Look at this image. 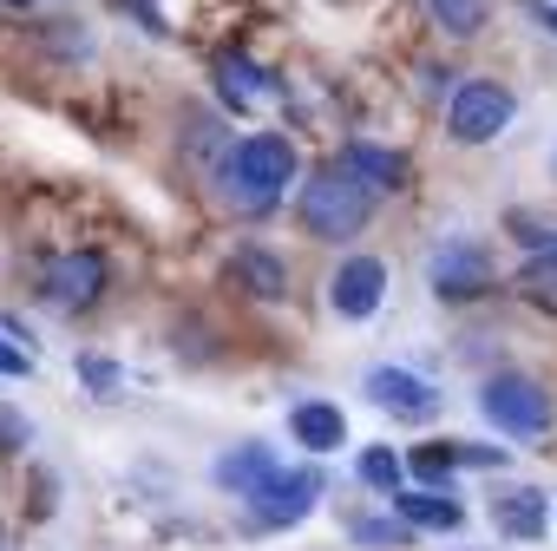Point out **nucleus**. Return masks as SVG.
Wrapping results in <instances>:
<instances>
[{
    "mask_svg": "<svg viewBox=\"0 0 557 551\" xmlns=\"http://www.w3.org/2000/svg\"><path fill=\"white\" fill-rule=\"evenodd\" d=\"M8 8H21V14H27V8H34V0H8Z\"/></svg>",
    "mask_w": 557,
    "mask_h": 551,
    "instance_id": "b1692460",
    "label": "nucleus"
},
{
    "mask_svg": "<svg viewBox=\"0 0 557 551\" xmlns=\"http://www.w3.org/2000/svg\"><path fill=\"white\" fill-rule=\"evenodd\" d=\"M289 427H296V440H302L309 453H335V446L348 440V420H342L335 401H302V407L289 414Z\"/></svg>",
    "mask_w": 557,
    "mask_h": 551,
    "instance_id": "f8f14e48",
    "label": "nucleus"
},
{
    "mask_svg": "<svg viewBox=\"0 0 557 551\" xmlns=\"http://www.w3.org/2000/svg\"><path fill=\"white\" fill-rule=\"evenodd\" d=\"M315 499H322V473H315V466H296V473L275 466V473L249 492V505H256L262 525H302V518L315 512Z\"/></svg>",
    "mask_w": 557,
    "mask_h": 551,
    "instance_id": "423d86ee",
    "label": "nucleus"
},
{
    "mask_svg": "<svg viewBox=\"0 0 557 551\" xmlns=\"http://www.w3.org/2000/svg\"><path fill=\"white\" fill-rule=\"evenodd\" d=\"M296 177V145L256 132L230 151V197H243V210H262L269 197H283V184Z\"/></svg>",
    "mask_w": 557,
    "mask_h": 551,
    "instance_id": "f03ea898",
    "label": "nucleus"
},
{
    "mask_svg": "<svg viewBox=\"0 0 557 551\" xmlns=\"http://www.w3.org/2000/svg\"><path fill=\"white\" fill-rule=\"evenodd\" d=\"M216 79H223V99H230V106H256V99L269 93L249 60H216Z\"/></svg>",
    "mask_w": 557,
    "mask_h": 551,
    "instance_id": "f3484780",
    "label": "nucleus"
},
{
    "mask_svg": "<svg viewBox=\"0 0 557 551\" xmlns=\"http://www.w3.org/2000/svg\"><path fill=\"white\" fill-rule=\"evenodd\" d=\"M479 407H485V420L498 433H544L550 427V394L531 375H492L485 394H479Z\"/></svg>",
    "mask_w": 557,
    "mask_h": 551,
    "instance_id": "20e7f679",
    "label": "nucleus"
},
{
    "mask_svg": "<svg viewBox=\"0 0 557 551\" xmlns=\"http://www.w3.org/2000/svg\"><path fill=\"white\" fill-rule=\"evenodd\" d=\"M550 27H557V14H550Z\"/></svg>",
    "mask_w": 557,
    "mask_h": 551,
    "instance_id": "393cba45",
    "label": "nucleus"
},
{
    "mask_svg": "<svg viewBox=\"0 0 557 551\" xmlns=\"http://www.w3.org/2000/svg\"><path fill=\"white\" fill-rule=\"evenodd\" d=\"M518 290H531V296H557V262H550V256H531V262L518 269Z\"/></svg>",
    "mask_w": 557,
    "mask_h": 551,
    "instance_id": "aec40b11",
    "label": "nucleus"
},
{
    "mask_svg": "<svg viewBox=\"0 0 557 551\" xmlns=\"http://www.w3.org/2000/svg\"><path fill=\"white\" fill-rule=\"evenodd\" d=\"M269 473H275L269 446H236V453H223V460H216V479H223V486H236L243 499H249V492H256Z\"/></svg>",
    "mask_w": 557,
    "mask_h": 551,
    "instance_id": "2eb2a0df",
    "label": "nucleus"
},
{
    "mask_svg": "<svg viewBox=\"0 0 557 551\" xmlns=\"http://www.w3.org/2000/svg\"><path fill=\"white\" fill-rule=\"evenodd\" d=\"M368 210H374V191H368L342 158L322 164V171L302 184V223H309V236H322V243L355 236V230L368 223Z\"/></svg>",
    "mask_w": 557,
    "mask_h": 551,
    "instance_id": "f257e3e1",
    "label": "nucleus"
},
{
    "mask_svg": "<svg viewBox=\"0 0 557 551\" xmlns=\"http://www.w3.org/2000/svg\"><path fill=\"white\" fill-rule=\"evenodd\" d=\"M361 479L381 486V492H400V460H394L387 446H368V453H361Z\"/></svg>",
    "mask_w": 557,
    "mask_h": 551,
    "instance_id": "6ab92c4d",
    "label": "nucleus"
},
{
    "mask_svg": "<svg viewBox=\"0 0 557 551\" xmlns=\"http://www.w3.org/2000/svg\"><path fill=\"white\" fill-rule=\"evenodd\" d=\"M394 512H400V525H433V531L466 525V505L453 492H394Z\"/></svg>",
    "mask_w": 557,
    "mask_h": 551,
    "instance_id": "ddd939ff",
    "label": "nucleus"
},
{
    "mask_svg": "<svg viewBox=\"0 0 557 551\" xmlns=\"http://www.w3.org/2000/svg\"><path fill=\"white\" fill-rule=\"evenodd\" d=\"M368 394H374V407H387L400 420H433L440 414V394L420 375H407V368H374L368 375Z\"/></svg>",
    "mask_w": 557,
    "mask_h": 551,
    "instance_id": "1a4fd4ad",
    "label": "nucleus"
},
{
    "mask_svg": "<svg viewBox=\"0 0 557 551\" xmlns=\"http://www.w3.org/2000/svg\"><path fill=\"white\" fill-rule=\"evenodd\" d=\"M0 375H34V355H27V348H14L8 335H0Z\"/></svg>",
    "mask_w": 557,
    "mask_h": 551,
    "instance_id": "4be33fe9",
    "label": "nucleus"
},
{
    "mask_svg": "<svg viewBox=\"0 0 557 551\" xmlns=\"http://www.w3.org/2000/svg\"><path fill=\"white\" fill-rule=\"evenodd\" d=\"M426 14L453 34V40H472L485 27V0H426Z\"/></svg>",
    "mask_w": 557,
    "mask_h": 551,
    "instance_id": "dca6fc26",
    "label": "nucleus"
},
{
    "mask_svg": "<svg viewBox=\"0 0 557 551\" xmlns=\"http://www.w3.org/2000/svg\"><path fill=\"white\" fill-rule=\"evenodd\" d=\"M426 276H433V290H440L446 303H472V296L492 290V256H485V243L459 236V243H440V249H433Z\"/></svg>",
    "mask_w": 557,
    "mask_h": 551,
    "instance_id": "39448f33",
    "label": "nucleus"
},
{
    "mask_svg": "<svg viewBox=\"0 0 557 551\" xmlns=\"http://www.w3.org/2000/svg\"><path fill=\"white\" fill-rule=\"evenodd\" d=\"M342 164H348L368 191H400V177H407V164H400L394 151H374V145H348Z\"/></svg>",
    "mask_w": 557,
    "mask_h": 551,
    "instance_id": "4468645a",
    "label": "nucleus"
},
{
    "mask_svg": "<svg viewBox=\"0 0 557 551\" xmlns=\"http://www.w3.org/2000/svg\"><path fill=\"white\" fill-rule=\"evenodd\" d=\"M492 518H498L505 531L531 538V531L544 525V499H537V492H511V499H498V505H492Z\"/></svg>",
    "mask_w": 557,
    "mask_h": 551,
    "instance_id": "a211bd4d",
    "label": "nucleus"
},
{
    "mask_svg": "<svg viewBox=\"0 0 557 551\" xmlns=\"http://www.w3.org/2000/svg\"><path fill=\"white\" fill-rule=\"evenodd\" d=\"M106 296V256L99 249H73L47 269V303L53 309H92Z\"/></svg>",
    "mask_w": 557,
    "mask_h": 551,
    "instance_id": "6e6552de",
    "label": "nucleus"
},
{
    "mask_svg": "<svg viewBox=\"0 0 557 551\" xmlns=\"http://www.w3.org/2000/svg\"><path fill=\"white\" fill-rule=\"evenodd\" d=\"M381 296H387V262H381V256H348V262L335 269V283H329V303H335V316H348V322H368V316L381 309Z\"/></svg>",
    "mask_w": 557,
    "mask_h": 551,
    "instance_id": "0eeeda50",
    "label": "nucleus"
},
{
    "mask_svg": "<svg viewBox=\"0 0 557 551\" xmlns=\"http://www.w3.org/2000/svg\"><path fill=\"white\" fill-rule=\"evenodd\" d=\"M230 276H236L249 296H262V303L289 296V269H283V256H269L262 243H243V249L230 256Z\"/></svg>",
    "mask_w": 557,
    "mask_h": 551,
    "instance_id": "9d476101",
    "label": "nucleus"
},
{
    "mask_svg": "<svg viewBox=\"0 0 557 551\" xmlns=\"http://www.w3.org/2000/svg\"><path fill=\"white\" fill-rule=\"evenodd\" d=\"M550 164H557V158H550Z\"/></svg>",
    "mask_w": 557,
    "mask_h": 551,
    "instance_id": "a878e982",
    "label": "nucleus"
},
{
    "mask_svg": "<svg viewBox=\"0 0 557 551\" xmlns=\"http://www.w3.org/2000/svg\"><path fill=\"white\" fill-rule=\"evenodd\" d=\"M79 375H86L99 394H119V368H112V362H79Z\"/></svg>",
    "mask_w": 557,
    "mask_h": 551,
    "instance_id": "412c9836",
    "label": "nucleus"
},
{
    "mask_svg": "<svg viewBox=\"0 0 557 551\" xmlns=\"http://www.w3.org/2000/svg\"><path fill=\"white\" fill-rule=\"evenodd\" d=\"M511 112H518V99L498 79H466L453 93V106H446V125H453L459 145H485V138H498L511 125Z\"/></svg>",
    "mask_w": 557,
    "mask_h": 551,
    "instance_id": "7ed1b4c3",
    "label": "nucleus"
},
{
    "mask_svg": "<svg viewBox=\"0 0 557 551\" xmlns=\"http://www.w3.org/2000/svg\"><path fill=\"white\" fill-rule=\"evenodd\" d=\"M355 538H368V544H387V538H394V544H400L407 525H355Z\"/></svg>",
    "mask_w": 557,
    "mask_h": 551,
    "instance_id": "5701e85b",
    "label": "nucleus"
},
{
    "mask_svg": "<svg viewBox=\"0 0 557 551\" xmlns=\"http://www.w3.org/2000/svg\"><path fill=\"white\" fill-rule=\"evenodd\" d=\"M459 466H505V446H472V440H440V446H420V453H413V473H420V479H453Z\"/></svg>",
    "mask_w": 557,
    "mask_h": 551,
    "instance_id": "9b49d317",
    "label": "nucleus"
}]
</instances>
